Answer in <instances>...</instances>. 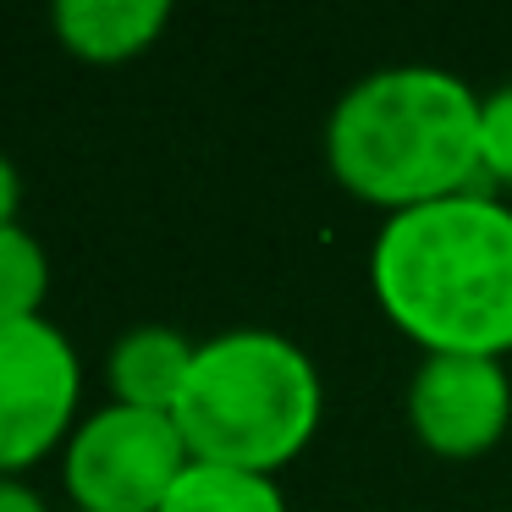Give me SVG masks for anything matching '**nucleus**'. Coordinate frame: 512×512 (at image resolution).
I'll return each instance as SVG.
<instances>
[{
    "mask_svg": "<svg viewBox=\"0 0 512 512\" xmlns=\"http://www.w3.org/2000/svg\"><path fill=\"white\" fill-rule=\"evenodd\" d=\"M50 23L67 56L89 67H122L160 45V34L171 28V6L166 0H61Z\"/></svg>",
    "mask_w": 512,
    "mask_h": 512,
    "instance_id": "0eeeda50",
    "label": "nucleus"
},
{
    "mask_svg": "<svg viewBox=\"0 0 512 512\" xmlns=\"http://www.w3.org/2000/svg\"><path fill=\"white\" fill-rule=\"evenodd\" d=\"M193 463L248 468L276 479L292 457L309 452L325 419L320 364L281 331H221L199 342L193 375L177 408Z\"/></svg>",
    "mask_w": 512,
    "mask_h": 512,
    "instance_id": "7ed1b4c3",
    "label": "nucleus"
},
{
    "mask_svg": "<svg viewBox=\"0 0 512 512\" xmlns=\"http://www.w3.org/2000/svg\"><path fill=\"white\" fill-rule=\"evenodd\" d=\"M0 512H50L45 496L23 479H0Z\"/></svg>",
    "mask_w": 512,
    "mask_h": 512,
    "instance_id": "ddd939ff",
    "label": "nucleus"
},
{
    "mask_svg": "<svg viewBox=\"0 0 512 512\" xmlns=\"http://www.w3.org/2000/svg\"><path fill=\"white\" fill-rule=\"evenodd\" d=\"M160 512H292V507L270 474L221 468V463H188V474L171 485Z\"/></svg>",
    "mask_w": 512,
    "mask_h": 512,
    "instance_id": "1a4fd4ad",
    "label": "nucleus"
},
{
    "mask_svg": "<svg viewBox=\"0 0 512 512\" xmlns=\"http://www.w3.org/2000/svg\"><path fill=\"white\" fill-rule=\"evenodd\" d=\"M369 292L424 358H507L512 204L474 188L386 215L369 243Z\"/></svg>",
    "mask_w": 512,
    "mask_h": 512,
    "instance_id": "f257e3e1",
    "label": "nucleus"
},
{
    "mask_svg": "<svg viewBox=\"0 0 512 512\" xmlns=\"http://www.w3.org/2000/svg\"><path fill=\"white\" fill-rule=\"evenodd\" d=\"M50 292V259L28 226H6L0 232V325L39 320Z\"/></svg>",
    "mask_w": 512,
    "mask_h": 512,
    "instance_id": "9d476101",
    "label": "nucleus"
},
{
    "mask_svg": "<svg viewBox=\"0 0 512 512\" xmlns=\"http://www.w3.org/2000/svg\"><path fill=\"white\" fill-rule=\"evenodd\" d=\"M479 188L512 193V83L479 94Z\"/></svg>",
    "mask_w": 512,
    "mask_h": 512,
    "instance_id": "9b49d317",
    "label": "nucleus"
},
{
    "mask_svg": "<svg viewBox=\"0 0 512 512\" xmlns=\"http://www.w3.org/2000/svg\"><path fill=\"white\" fill-rule=\"evenodd\" d=\"M78 397L83 364L61 325L45 314L0 325V479H23V468L72 441Z\"/></svg>",
    "mask_w": 512,
    "mask_h": 512,
    "instance_id": "39448f33",
    "label": "nucleus"
},
{
    "mask_svg": "<svg viewBox=\"0 0 512 512\" xmlns=\"http://www.w3.org/2000/svg\"><path fill=\"white\" fill-rule=\"evenodd\" d=\"M193 452L171 413L105 402L61 446V479L78 512H160Z\"/></svg>",
    "mask_w": 512,
    "mask_h": 512,
    "instance_id": "20e7f679",
    "label": "nucleus"
},
{
    "mask_svg": "<svg viewBox=\"0 0 512 512\" xmlns=\"http://www.w3.org/2000/svg\"><path fill=\"white\" fill-rule=\"evenodd\" d=\"M512 375L501 358H419L408 375V430L441 463H474L507 441Z\"/></svg>",
    "mask_w": 512,
    "mask_h": 512,
    "instance_id": "423d86ee",
    "label": "nucleus"
},
{
    "mask_svg": "<svg viewBox=\"0 0 512 512\" xmlns=\"http://www.w3.org/2000/svg\"><path fill=\"white\" fill-rule=\"evenodd\" d=\"M17 210H23V177H17L12 160L0 155V232L17 226Z\"/></svg>",
    "mask_w": 512,
    "mask_h": 512,
    "instance_id": "f8f14e48",
    "label": "nucleus"
},
{
    "mask_svg": "<svg viewBox=\"0 0 512 512\" xmlns=\"http://www.w3.org/2000/svg\"><path fill=\"white\" fill-rule=\"evenodd\" d=\"M336 188L380 215L479 188V89L446 67H380L325 116Z\"/></svg>",
    "mask_w": 512,
    "mask_h": 512,
    "instance_id": "f03ea898",
    "label": "nucleus"
},
{
    "mask_svg": "<svg viewBox=\"0 0 512 512\" xmlns=\"http://www.w3.org/2000/svg\"><path fill=\"white\" fill-rule=\"evenodd\" d=\"M193 353L199 342H188L171 325H138L105 358V386L111 402L122 408H149V413H171L193 375Z\"/></svg>",
    "mask_w": 512,
    "mask_h": 512,
    "instance_id": "6e6552de",
    "label": "nucleus"
}]
</instances>
